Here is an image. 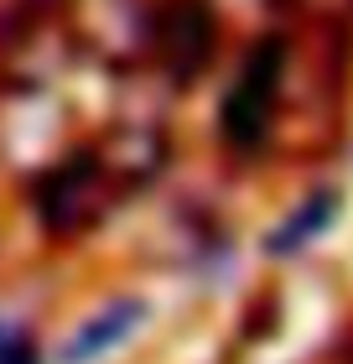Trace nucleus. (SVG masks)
<instances>
[{"instance_id": "7ed1b4c3", "label": "nucleus", "mask_w": 353, "mask_h": 364, "mask_svg": "<svg viewBox=\"0 0 353 364\" xmlns=\"http://www.w3.org/2000/svg\"><path fill=\"white\" fill-rule=\"evenodd\" d=\"M136 318H141V302H120V307H109L94 328H83V333H78V343L68 349V364H83V359L104 354L109 343H120V338L130 333V323H136Z\"/></svg>"}, {"instance_id": "f257e3e1", "label": "nucleus", "mask_w": 353, "mask_h": 364, "mask_svg": "<svg viewBox=\"0 0 353 364\" xmlns=\"http://www.w3.org/2000/svg\"><path fill=\"white\" fill-rule=\"evenodd\" d=\"M281 42H260L249 53L244 73L234 78V89L224 99V141L229 146H255L265 130H271V114H276V99H281Z\"/></svg>"}, {"instance_id": "f03ea898", "label": "nucleus", "mask_w": 353, "mask_h": 364, "mask_svg": "<svg viewBox=\"0 0 353 364\" xmlns=\"http://www.w3.org/2000/svg\"><path fill=\"white\" fill-rule=\"evenodd\" d=\"M172 58L177 63V73H197L203 68V58H208V47H213V16H208V6H197V0H188V6H177V16H172Z\"/></svg>"}, {"instance_id": "20e7f679", "label": "nucleus", "mask_w": 353, "mask_h": 364, "mask_svg": "<svg viewBox=\"0 0 353 364\" xmlns=\"http://www.w3.org/2000/svg\"><path fill=\"white\" fill-rule=\"evenodd\" d=\"M327 219H332V198H317V203L301 213V219H291V224H286L281 235L271 240V250H276V255H291V245H307V240H312Z\"/></svg>"}]
</instances>
